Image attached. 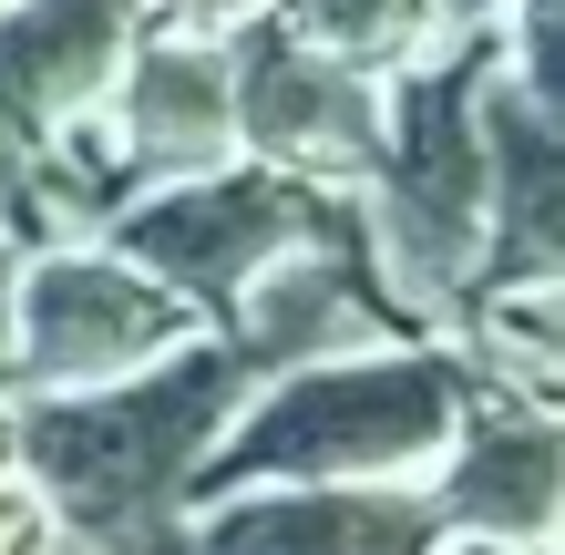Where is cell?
<instances>
[{
	"label": "cell",
	"instance_id": "6da1fadb",
	"mask_svg": "<svg viewBox=\"0 0 565 555\" xmlns=\"http://www.w3.org/2000/svg\"><path fill=\"white\" fill-rule=\"evenodd\" d=\"M247 391V361L216 330L93 391H21V483L93 555H185L195 473Z\"/></svg>",
	"mask_w": 565,
	"mask_h": 555
},
{
	"label": "cell",
	"instance_id": "7a4b0ae2",
	"mask_svg": "<svg viewBox=\"0 0 565 555\" xmlns=\"http://www.w3.org/2000/svg\"><path fill=\"white\" fill-rule=\"evenodd\" d=\"M504 62V21L452 31L443 52L381 73V135L350 185L360 247L412 330H443L483 278V83Z\"/></svg>",
	"mask_w": 565,
	"mask_h": 555
},
{
	"label": "cell",
	"instance_id": "3957f363",
	"mask_svg": "<svg viewBox=\"0 0 565 555\" xmlns=\"http://www.w3.org/2000/svg\"><path fill=\"white\" fill-rule=\"evenodd\" d=\"M462 412H473V371L431 330L278 371L216 433L206 473H195V504L237 494V483H422L443 463V442L462 433Z\"/></svg>",
	"mask_w": 565,
	"mask_h": 555
},
{
	"label": "cell",
	"instance_id": "277c9868",
	"mask_svg": "<svg viewBox=\"0 0 565 555\" xmlns=\"http://www.w3.org/2000/svg\"><path fill=\"white\" fill-rule=\"evenodd\" d=\"M195 319L164 278H145L135 257H114L104 237H42L11 268V350H0V391H93L164 361L175 340H195Z\"/></svg>",
	"mask_w": 565,
	"mask_h": 555
},
{
	"label": "cell",
	"instance_id": "5b68a950",
	"mask_svg": "<svg viewBox=\"0 0 565 555\" xmlns=\"http://www.w3.org/2000/svg\"><path fill=\"white\" fill-rule=\"evenodd\" d=\"M329 206H340V185H298L278 166H206V175L135 185L104 216V247L135 257L145 278H164L195 319H206V309H226V288H237L247 268H268V257L288 237H309Z\"/></svg>",
	"mask_w": 565,
	"mask_h": 555
},
{
	"label": "cell",
	"instance_id": "8992f818",
	"mask_svg": "<svg viewBox=\"0 0 565 555\" xmlns=\"http://www.w3.org/2000/svg\"><path fill=\"white\" fill-rule=\"evenodd\" d=\"M226 73H237V154L278 166L298 185H360L381 135V73L350 52L309 42L278 0L226 11Z\"/></svg>",
	"mask_w": 565,
	"mask_h": 555
},
{
	"label": "cell",
	"instance_id": "52a82bcc",
	"mask_svg": "<svg viewBox=\"0 0 565 555\" xmlns=\"http://www.w3.org/2000/svg\"><path fill=\"white\" fill-rule=\"evenodd\" d=\"M216 340L247 361V381H278V371H309V361H340V350L412 340V319L381 288L371 247H360V216L329 206L309 237H288L268 268H247L237 288H226Z\"/></svg>",
	"mask_w": 565,
	"mask_h": 555
},
{
	"label": "cell",
	"instance_id": "ba28073f",
	"mask_svg": "<svg viewBox=\"0 0 565 555\" xmlns=\"http://www.w3.org/2000/svg\"><path fill=\"white\" fill-rule=\"evenodd\" d=\"M104 135L124 145L135 185H164V175H206V166H237V73H226V31L206 11L185 21H154L135 31L124 73L104 93Z\"/></svg>",
	"mask_w": 565,
	"mask_h": 555
},
{
	"label": "cell",
	"instance_id": "9c48e42d",
	"mask_svg": "<svg viewBox=\"0 0 565 555\" xmlns=\"http://www.w3.org/2000/svg\"><path fill=\"white\" fill-rule=\"evenodd\" d=\"M422 483H237L185 514V555H431Z\"/></svg>",
	"mask_w": 565,
	"mask_h": 555
},
{
	"label": "cell",
	"instance_id": "30bf717a",
	"mask_svg": "<svg viewBox=\"0 0 565 555\" xmlns=\"http://www.w3.org/2000/svg\"><path fill=\"white\" fill-rule=\"evenodd\" d=\"M154 0H0V124L21 145L104 114Z\"/></svg>",
	"mask_w": 565,
	"mask_h": 555
},
{
	"label": "cell",
	"instance_id": "8fae6325",
	"mask_svg": "<svg viewBox=\"0 0 565 555\" xmlns=\"http://www.w3.org/2000/svg\"><path fill=\"white\" fill-rule=\"evenodd\" d=\"M431 514L443 535H483V545H555V402H493L473 391L462 433L431 463Z\"/></svg>",
	"mask_w": 565,
	"mask_h": 555
},
{
	"label": "cell",
	"instance_id": "7c38bea8",
	"mask_svg": "<svg viewBox=\"0 0 565 555\" xmlns=\"http://www.w3.org/2000/svg\"><path fill=\"white\" fill-rule=\"evenodd\" d=\"M555 216H565L555 93L524 83L514 62H493V83H483V278H555Z\"/></svg>",
	"mask_w": 565,
	"mask_h": 555
},
{
	"label": "cell",
	"instance_id": "4fadbf2b",
	"mask_svg": "<svg viewBox=\"0 0 565 555\" xmlns=\"http://www.w3.org/2000/svg\"><path fill=\"white\" fill-rule=\"evenodd\" d=\"M278 11L309 31V42L329 52H350V62H371V73H402V62L422 52H443L452 42V0H278Z\"/></svg>",
	"mask_w": 565,
	"mask_h": 555
},
{
	"label": "cell",
	"instance_id": "5bb4252c",
	"mask_svg": "<svg viewBox=\"0 0 565 555\" xmlns=\"http://www.w3.org/2000/svg\"><path fill=\"white\" fill-rule=\"evenodd\" d=\"M62 545V525H52V504L31 494L21 473H0V555H52Z\"/></svg>",
	"mask_w": 565,
	"mask_h": 555
},
{
	"label": "cell",
	"instance_id": "9a60e30c",
	"mask_svg": "<svg viewBox=\"0 0 565 555\" xmlns=\"http://www.w3.org/2000/svg\"><path fill=\"white\" fill-rule=\"evenodd\" d=\"M21 185H31V145L0 124V226H11V206H21Z\"/></svg>",
	"mask_w": 565,
	"mask_h": 555
},
{
	"label": "cell",
	"instance_id": "2e32d148",
	"mask_svg": "<svg viewBox=\"0 0 565 555\" xmlns=\"http://www.w3.org/2000/svg\"><path fill=\"white\" fill-rule=\"evenodd\" d=\"M11 268H21V237L0 226V350H11Z\"/></svg>",
	"mask_w": 565,
	"mask_h": 555
},
{
	"label": "cell",
	"instance_id": "e0dca14e",
	"mask_svg": "<svg viewBox=\"0 0 565 555\" xmlns=\"http://www.w3.org/2000/svg\"><path fill=\"white\" fill-rule=\"evenodd\" d=\"M0 473H21V402L0 391Z\"/></svg>",
	"mask_w": 565,
	"mask_h": 555
},
{
	"label": "cell",
	"instance_id": "ac0fdd59",
	"mask_svg": "<svg viewBox=\"0 0 565 555\" xmlns=\"http://www.w3.org/2000/svg\"><path fill=\"white\" fill-rule=\"evenodd\" d=\"M431 555H545V545H483V535H462V545H431Z\"/></svg>",
	"mask_w": 565,
	"mask_h": 555
},
{
	"label": "cell",
	"instance_id": "d6986e66",
	"mask_svg": "<svg viewBox=\"0 0 565 555\" xmlns=\"http://www.w3.org/2000/svg\"><path fill=\"white\" fill-rule=\"evenodd\" d=\"M185 11H206V21H226V11H257V0H185Z\"/></svg>",
	"mask_w": 565,
	"mask_h": 555
}]
</instances>
